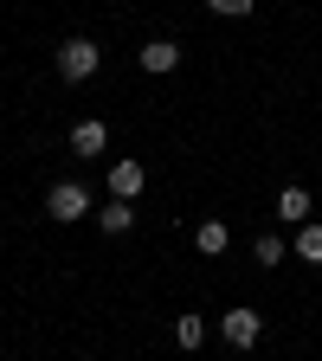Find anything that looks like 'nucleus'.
<instances>
[{"instance_id": "f257e3e1", "label": "nucleus", "mask_w": 322, "mask_h": 361, "mask_svg": "<svg viewBox=\"0 0 322 361\" xmlns=\"http://www.w3.org/2000/svg\"><path fill=\"white\" fill-rule=\"evenodd\" d=\"M104 52H97V39H65L58 45V78L65 84H84V78H97Z\"/></svg>"}, {"instance_id": "f03ea898", "label": "nucleus", "mask_w": 322, "mask_h": 361, "mask_svg": "<svg viewBox=\"0 0 322 361\" xmlns=\"http://www.w3.org/2000/svg\"><path fill=\"white\" fill-rule=\"evenodd\" d=\"M45 213H52L58 226H78L90 213V194H84V180H58L52 194H45Z\"/></svg>"}, {"instance_id": "7ed1b4c3", "label": "nucleus", "mask_w": 322, "mask_h": 361, "mask_svg": "<svg viewBox=\"0 0 322 361\" xmlns=\"http://www.w3.org/2000/svg\"><path fill=\"white\" fill-rule=\"evenodd\" d=\"M219 336H225V348H258L264 316H258V310H225V316H219Z\"/></svg>"}, {"instance_id": "20e7f679", "label": "nucleus", "mask_w": 322, "mask_h": 361, "mask_svg": "<svg viewBox=\"0 0 322 361\" xmlns=\"http://www.w3.org/2000/svg\"><path fill=\"white\" fill-rule=\"evenodd\" d=\"M142 188H149V168L135 161V155H129V161H110V194H116V200H135Z\"/></svg>"}, {"instance_id": "39448f33", "label": "nucleus", "mask_w": 322, "mask_h": 361, "mask_svg": "<svg viewBox=\"0 0 322 361\" xmlns=\"http://www.w3.org/2000/svg\"><path fill=\"white\" fill-rule=\"evenodd\" d=\"M71 149H78V155H104V149H110V129H104L97 116L71 123Z\"/></svg>"}, {"instance_id": "423d86ee", "label": "nucleus", "mask_w": 322, "mask_h": 361, "mask_svg": "<svg viewBox=\"0 0 322 361\" xmlns=\"http://www.w3.org/2000/svg\"><path fill=\"white\" fill-rule=\"evenodd\" d=\"M225 245H233V233H225V219H200V226H194V252H200V258H219Z\"/></svg>"}, {"instance_id": "0eeeda50", "label": "nucleus", "mask_w": 322, "mask_h": 361, "mask_svg": "<svg viewBox=\"0 0 322 361\" xmlns=\"http://www.w3.org/2000/svg\"><path fill=\"white\" fill-rule=\"evenodd\" d=\"M174 65H180V45H174V39H149V45H142V71L168 78Z\"/></svg>"}, {"instance_id": "6e6552de", "label": "nucleus", "mask_w": 322, "mask_h": 361, "mask_svg": "<svg viewBox=\"0 0 322 361\" xmlns=\"http://www.w3.org/2000/svg\"><path fill=\"white\" fill-rule=\"evenodd\" d=\"M309 207H316L309 188H284V194H278V219H284V226H309Z\"/></svg>"}, {"instance_id": "1a4fd4ad", "label": "nucleus", "mask_w": 322, "mask_h": 361, "mask_svg": "<svg viewBox=\"0 0 322 361\" xmlns=\"http://www.w3.org/2000/svg\"><path fill=\"white\" fill-rule=\"evenodd\" d=\"M97 226H104V233H110V239H123V233H129V226H135V200H110V207L97 213Z\"/></svg>"}, {"instance_id": "9d476101", "label": "nucleus", "mask_w": 322, "mask_h": 361, "mask_svg": "<svg viewBox=\"0 0 322 361\" xmlns=\"http://www.w3.org/2000/svg\"><path fill=\"white\" fill-rule=\"evenodd\" d=\"M290 252L303 258V264H322V226L309 219V226H297V239H290Z\"/></svg>"}, {"instance_id": "9b49d317", "label": "nucleus", "mask_w": 322, "mask_h": 361, "mask_svg": "<svg viewBox=\"0 0 322 361\" xmlns=\"http://www.w3.org/2000/svg\"><path fill=\"white\" fill-rule=\"evenodd\" d=\"M252 258H258V264L271 271V264H284V258H297V252H290V245H284L278 233H258V245H252Z\"/></svg>"}, {"instance_id": "f8f14e48", "label": "nucleus", "mask_w": 322, "mask_h": 361, "mask_svg": "<svg viewBox=\"0 0 322 361\" xmlns=\"http://www.w3.org/2000/svg\"><path fill=\"white\" fill-rule=\"evenodd\" d=\"M174 342H180V348H200V342H206V323H200L194 310H180V316H174Z\"/></svg>"}, {"instance_id": "ddd939ff", "label": "nucleus", "mask_w": 322, "mask_h": 361, "mask_svg": "<svg viewBox=\"0 0 322 361\" xmlns=\"http://www.w3.org/2000/svg\"><path fill=\"white\" fill-rule=\"evenodd\" d=\"M258 7V0H206V13H219V20H245Z\"/></svg>"}]
</instances>
